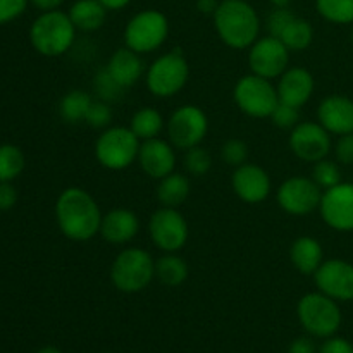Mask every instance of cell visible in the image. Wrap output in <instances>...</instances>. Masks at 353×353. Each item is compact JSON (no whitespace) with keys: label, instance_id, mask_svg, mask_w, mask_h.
I'll use <instances>...</instances> for the list:
<instances>
[{"label":"cell","instance_id":"16","mask_svg":"<svg viewBox=\"0 0 353 353\" xmlns=\"http://www.w3.org/2000/svg\"><path fill=\"white\" fill-rule=\"evenodd\" d=\"M312 278L317 290L336 302L353 300V264L350 262L343 259H327Z\"/></svg>","mask_w":353,"mask_h":353},{"label":"cell","instance_id":"31","mask_svg":"<svg viewBox=\"0 0 353 353\" xmlns=\"http://www.w3.org/2000/svg\"><path fill=\"white\" fill-rule=\"evenodd\" d=\"M323 19L333 24H353V0H316Z\"/></svg>","mask_w":353,"mask_h":353},{"label":"cell","instance_id":"30","mask_svg":"<svg viewBox=\"0 0 353 353\" xmlns=\"http://www.w3.org/2000/svg\"><path fill=\"white\" fill-rule=\"evenodd\" d=\"M26 165L23 150L16 145H0V181H12Z\"/></svg>","mask_w":353,"mask_h":353},{"label":"cell","instance_id":"50","mask_svg":"<svg viewBox=\"0 0 353 353\" xmlns=\"http://www.w3.org/2000/svg\"><path fill=\"white\" fill-rule=\"evenodd\" d=\"M107 353H109V352H107Z\"/></svg>","mask_w":353,"mask_h":353},{"label":"cell","instance_id":"49","mask_svg":"<svg viewBox=\"0 0 353 353\" xmlns=\"http://www.w3.org/2000/svg\"><path fill=\"white\" fill-rule=\"evenodd\" d=\"M352 43H353V24H352Z\"/></svg>","mask_w":353,"mask_h":353},{"label":"cell","instance_id":"36","mask_svg":"<svg viewBox=\"0 0 353 353\" xmlns=\"http://www.w3.org/2000/svg\"><path fill=\"white\" fill-rule=\"evenodd\" d=\"M221 157L230 168H240L248 161V145L240 138H230L221 147Z\"/></svg>","mask_w":353,"mask_h":353},{"label":"cell","instance_id":"2","mask_svg":"<svg viewBox=\"0 0 353 353\" xmlns=\"http://www.w3.org/2000/svg\"><path fill=\"white\" fill-rule=\"evenodd\" d=\"M212 21L219 40L233 50H247L261 37V17L247 0H221Z\"/></svg>","mask_w":353,"mask_h":353},{"label":"cell","instance_id":"48","mask_svg":"<svg viewBox=\"0 0 353 353\" xmlns=\"http://www.w3.org/2000/svg\"><path fill=\"white\" fill-rule=\"evenodd\" d=\"M269 2L274 7H288V3L292 2V0H269Z\"/></svg>","mask_w":353,"mask_h":353},{"label":"cell","instance_id":"38","mask_svg":"<svg viewBox=\"0 0 353 353\" xmlns=\"http://www.w3.org/2000/svg\"><path fill=\"white\" fill-rule=\"evenodd\" d=\"M295 17L293 10H290L288 7H274L271 14L268 16V31L269 34L278 38L283 33V30L286 28V24Z\"/></svg>","mask_w":353,"mask_h":353},{"label":"cell","instance_id":"47","mask_svg":"<svg viewBox=\"0 0 353 353\" xmlns=\"http://www.w3.org/2000/svg\"><path fill=\"white\" fill-rule=\"evenodd\" d=\"M37 353H64V352H62L61 348H57V347H52V345H47V347L40 348V350H38Z\"/></svg>","mask_w":353,"mask_h":353},{"label":"cell","instance_id":"17","mask_svg":"<svg viewBox=\"0 0 353 353\" xmlns=\"http://www.w3.org/2000/svg\"><path fill=\"white\" fill-rule=\"evenodd\" d=\"M231 186L233 192L241 202L257 205L265 202L272 192L271 176L264 168L257 164L245 162L243 165L236 168L231 176Z\"/></svg>","mask_w":353,"mask_h":353},{"label":"cell","instance_id":"14","mask_svg":"<svg viewBox=\"0 0 353 353\" xmlns=\"http://www.w3.org/2000/svg\"><path fill=\"white\" fill-rule=\"evenodd\" d=\"M290 54L292 52L279 38L272 34L259 37V40L248 48L250 72L271 81L278 79L290 68Z\"/></svg>","mask_w":353,"mask_h":353},{"label":"cell","instance_id":"18","mask_svg":"<svg viewBox=\"0 0 353 353\" xmlns=\"http://www.w3.org/2000/svg\"><path fill=\"white\" fill-rule=\"evenodd\" d=\"M138 164L141 171L148 178L159 179L165 178L174 172L176 169V148L171 141L162 138H152V140L141 141L140 152H138Z\"/></svg>","mask_w":353,"mask_h":353},{"label":"cell","instance_id":"19","mask_svg":"<svg viewBox=\"0 0 353 353\" xmlns=\"http://www.w3.org/2000/svg\"><path fill=\"white\" fill-rule=\"evenodd\" d=\"M317 123L331 134L353 133V100L343 95H330L317 107Z\"/></svg>","mask_w":353,"mask_h":353},{"label":"cell","instance_id":"35","mask_svg":"<svg viewBox=\"0 0 353 353\" xmlns=\"http://www.w3.org/2000/svg\"><path fill=\"white\" fill-rule=\"evenodd\" d=\"M112 107L109 102H103V100H93L92 105H90L88 112H86L85 124L86 126L93 128V130H105L112 123Z\"/></svg>","mask_w":353,"mask_h":353},{"label":"cell","instance_id":"27","mask_svg":"<svg viewBox=\"0 0 353 353\" xmlns=\"http://www.w3.org/2000/svg\"><path fill=\"white\" fill-rule=\"evenodd\" d=\"M165 128V121L162 114L154 107H141L131 116L130 130L138 137V140H152L159 138Z\"/></svg>","mask_w":353,"mask_h":353},{"label":"cell","instance_id":"22","mask_svg":"<svg viewBox=\"0 0 353 353\" xmlns=\"http://www.w3.org/2000/svg\"><path fill=\"white\" fill-rule=\"evenodd\" d=\"M105 68L107 71L112 74V78L116 79L124 90L137 85V83L143 78L145 72H147L141 55L137 54L134 50H131V48H128L126 45L117 48V50L110 55Z\"/></svg>","mask_w":353,"mask_h":353},{"label":"cell","instance_id":"25","mask_svg":"<svg viewBox=\"0 0 353 353\" xmlns=\"http://www.w3.org/2000/svg\"><path fill=\"white\" fill-rule=\"evenodd\" d=\"M190 192H192V186H190L188 176L174 171L165 176V178L159 179L157 200L161 207L179 209L188 200Z\"/></svg>","mask_w":353,"mask_h":353},{"label":"cell","instance_id":"15","mask_svg":"<svg viewBox=\"0 0 353 353\" xmlns=\"http://www.w3.org/2000/svg\"><path fill=\"white\" fill-rule=\"evenodd\" d=\"M319 214L324 224L340 233L353 231V183L341 181L323 190Z\"/></svg>","mask_w":353,"mask_h":353},{"label":"cell","instance_id":"42","mask_svg":"<svg viewBox=\"0 0 353 353\" xmlns=\"http://www.w3.org/2000/svg\"><path fill=\"white\" fill-rule=\"evenodd\" d=\"M17 192L10 181H0V210H9L16 205Z\"/></svg>","mask_w":353,"mask_h":353},{"label":"cell","instance_id":"45","mask_svg":"<svg viewBox=\"0 0 353 353\" xmlns=\"http://www.w3.org/2000/svg\"><path fill=\"white\" fill-rule=\"evenodd\" d=\"M37 9L48 12V10H57L64 3V0H30Z\"/></svg>","mask_w":353,"mask_h":353},{"label":"cell","instance_id":"4","mask_svg":"<svg viewBox=\"0 0 353 353\" xmlns=\"http://www.w3.org/2000/svg\"><path fill=\"white\" fill-rule=\"evenodd\" d=\"M110 281L123 293H140L155 279V259L138 247L123 248L110 265Z\"/></svg>","mask_w":353,"mask_h":353},{"label":"cell","instance_id":"40","mask_svg":"<svg viewBox=\"0 0 353 353\" xmlns=\"http://www.w3.org/2000/svg\"><path fill=\"white\" fill-rule=\"evenodd\" d=\"M30 0H0V24H6L19 17L26 10Z\"/></svg>","mask_w":353,"mask_h":353},{"label":"cell","instance_id":"34","mask_svg":"<svg viewBox=\"0 0 353 353\" xmlns=\"http://www.w3.org/2000/svg\"><path fill=\"white\" fill-rule=\"evenodd\" d=\"M183 165L185 171L192 176H205L212 168V155L209 150L203 147H193L185 152V159H183Z\"/></svg>","mask_w":353,"mask_h":353},{"label":"cell","instance_id":"8","mask_svg":"<svg viewBox=\"0 0 353 353\" xmlns=\"http://www.w3.org/2000/svg\"><path fill=\"white\" fill-rule=\"evenodd\" d=\"M124 45L145 55L159 50L169 37V19L157 9H145L134 14L124 28Z\"/></svg>","mask_w":353,"mask_h":353},{"label":"cell","instance_id":"7","mask_svg":"<svg viewBox=\"0 0 353 353\" xmlns=\"http://www.w3.org/2000/svg\"><path fill=\"white\" fill-rule=\"evenodd\" d=\"M141 141L130 126H109L95 141V159L109 171H124L138 161Z\"/></svg>","mask_w":353,"mask_h":353},{"label":"cell","instance_id":"12","mask_svg":"<svg viewBox=\"0 0 353 353\" xmlns=\"http://www.w3.org/2000/svg\"><path fill=\"white\" fill-rule=\"evenodd\" d=\"M148 234H150L152 243L164 254L179 252L188 241V221L179 212V209L161 207L150 216Z\"/></svg>","mask_w":353,"mask_h":353},{"label":"cell","instance_id":"1","mask_svg":"<svg viewBox=\"0 0 353 353\" xmlns=\"http://www.w3.org/2000/svg\"><path fill=\"white\" fill-rule=\"evenodd\" d=\"M102 210L92 193L79 186L62 190L55 202V219L61 233L71 241H88L100 233Z\"/></svg>","mask_w":353,"mask_h":353},{"label":"cell","instance_id":"33","mask_svg":"<svg viewBox=\"0 0 353 353\" xmlns=\"http://www.w3.org/2000/svg\"><path fill=\"white\" fill-rule=\"evenodd\" d=\"M310 178L317 183L321 190H327L336 186L338 183H341V171L340 164L336 161H331V159H323V161L316 162L312 168V176Z\"/></svg>","mask_w":353,"mask_h":353},{"label":"cell","instance_id":"5","mask_svg":"<svg viewBox=\"0 0 353 353\" xmlns=\"http://www.w3.org/2000/svg\"><path fill=\"white\" fill-rule=\"evenodd\" d=\"M340 302L331 296L324 295L319 290L307 293L296 303V317L299 323L310 336L316 338H331L340 331L343 323Z\"/></svg>","mask_w":353,"mask_h":353},{"label":"cell","instance_id":"28","mask_svg":"<svg viewBox=\"0 0 353 353\" xmlns=\"http://www.w3.org/2000/svg\"><path fill=\"white\" fill-rule=\"evenodd\" d=\"M92 102L93 99L88 92H83V90H71V92H68L61 99V103H59V114H61L62 121L68 124L85 123L86 112H88Z\"/></svg>","mask_w":353,"mask_h":353},{"label":"cell","instance_id":"9","mask_svg":"<svg viewBox=\"0 0 353 353\" xmlns=\"http://www.w3.org/2000/svg\"><path fill=\"white\" fill-rule=\"evenodd\" d=\"M233 100L245 116L254 119H269L279 103V95L271 79L250 72L236 81L233 88Z\"/></svg>","mask_w":353,"mask_h":353},{"label":"cell","instance_id":"46","mask_svg":"<svg viewBox=\"0 0 353 353\" xmlns=\"http://www.w3.org/2000/svg\"><path fill=\"white\" fill-rule=\"evenodd\" d=\"M107 10H121L131 2V0H99Z\"/></svg>","mask_w":353,"mask_h":353},{"label":"cell","instance_id":"39","mask_svg":"<svg viewBox=\"0 0 353 353\" xmlns=\"http://www.w3.org/2000/svg\"><path fill=\"white\" fill-rule=\"evenodd\" d=\"M334 155H336L338 164L353 165V133L338 137L336 145H334Z\"/></svg>","mask_w":353,"mask_h":353},{"label":"cell","instance_id":"6","mask_svg":"<svg viewBox=\"0 0 353 353\" xmlns=\"http://www.w3.org/2000/svg\"><path fill=\"white\" fill-rule=\"evenodd\" d=\"M190 79V64L179 48L159 55L147 68L145 83L148 92L157 99H172L186 86Z\"/></svg>","mask_w":353,"mask_h":353},{"label":"cell","instance_id":"13","mask_svg":"<svg viewBox=\"0 0 353 353\" xmlns=\"http://www.w3.org/2000/svg\"><path fill=\"white\" fill-rule=\"evenodd\" d=\"M288 145L296 159L309 164L323 161L333 150L331 133L314 121H300L290 131Z\"/></svg>","mask_w":353,"mask_h":353},{"label":"cell","instance_id":"10","mask_svg":"<svg viewBox=\"0 0 353 353\" xmlns=\"http://www.w3.org/2000/svg\"><path fill=\"white\" fill-rule=\"evenodd\" d=\"M165 130L174 148L186 152L188 148L199 147L205 140L209 133V117L202 107L186 103L169 116Z\"/></svg>","mask_w":353,"mask_h":353},{"label":"cell","instance_id":"44","mask_svg":"<svg viewBox=\"0 0 353 353\" xmlns=\"http://www.w3.org/2000/svg\"><path fill=\"white\" fill-rule=\"evenodd\" d=\"M221 0H196V9L199 12L207 14V16H214V12L219 7Z\"/></svg>","mask_w":353,"mask_h":353},{"label":"cell","instance_id":"11","mask_svg":"<svg viewBox=\"0 0 353 353\" xmlns=\"http://www.w3.org/2000/svg\"><path fill=\"white\" fill-rule=\"evenodd\" d=\"M323 190L312 178L292 176L276 190V202L279 209L293 217H303L319 210Z\"/></svg>","mask_w":353,"mask_h":353},{"label":"cell","instance_id":"26","mask_svg":"<svg viewBox=\"0 0 353 353\" xmlns=\"http://www.w3.org/2000/svg\"><path fill=\"white\" fill-rule=\"evenodd\" d=\"M190 268L185 259L178 255V252L162 254L155 259V279L169 288L181 286L188 279Z\"/></svg>","mask_w":353,"mask_h":353},{"label":"cell","instance_id":"3","mask_svg":"<svg viewBox=\"0 0 353 353\" xmlns=\"http://www.w3.org/2000/svg\"><path fill=\"white\" fill-rule=\"evenodd\" d=\"M76 26L68 12L48 10L34 19L30 30V40L34 50L45 57H61L71 50L76 41Z\"/></svg>","mask_w":353,"mask_h":353},{"label":"cell","instance_id":"20","mask_svg":"<svg viewBox=\"0 0 353 353\" xmlns=\"http://www.w3.org/2000/svg\"><path fill=\"white\" fill-rule=\"evenodd\" d=\"M279 102L293 107H303L314 95L316 79L312 72L305 68H288L278 78Z\"/></svg>","mask_w":353,"mask_h":353},{"label":"cell","instance_id":"43","mask_svg":"<svg viewBox=\"0 0 353 353\" xmlns=\"http://www.w3.org/2000/svg\"><path fill=\"white\" fill-rule=\"evenodd\" d=\"M288 353H319V350L316 348L312 338L300 336L292 341V345L288 347Z\"/></svg>","mask_w":353,"mask_h":353},{"label":"cell","instance_id":"23","mask_svg":"<svg viewBox=\"0 0 353 353\" xmlns=\"http://www.w3.org/2000/svg\"><path fill=\"white\" fill-rule=\"evenodd\" d=\"M290 262L303 276H314V272L324 262V250L319 240L312 236H299L290 245Z\"/></svg>","mask_w":353,"mask_h":353},{"label":"cell","instance_id":"41","mask_svg":"<svg viewBox=\"0 0 353 353\" xmlns=\"http://www.w3.org/2000/svg\"><path fill=\"white\" fill-rule=\"evenodd\" d=\"M319 353H353V345L345 338L331 336L321 345Z\"/></svg>","mask_w":353,"mask_h":353},{"label":"cell","instance_id":"21","mask_svg":"<svg viewBox=\"0 0 353 353\" xmlns=\"http://www.w3.org/2000/svg\"><path fill=\"white\" fill-rule=\"evenodd\" d=\"M140 231V219L137 214L130 209H117L109 210L102 216L100 223V236L110 245H126L133 240Z\"/></svg>","mask_w":353,"mask_h":353},{"label":"cell","instance_id":"24","mask_svg":"<svg viewBox=\"0 0 353 353\" xmlns=\"http://www.w3.org/2000/svg\"><path fill=\"white\" fill-rule=\"evenodd\" d=\"M107 12L109 10L99 0H76L68 10L76 30L85 31V33L100 30L105 23Z\"/></svg>","mask_w":353,"mask_h":353},{"label":"cell","instance_id":"29","mask_svg":"<svg viewBox=\"0 0 353 353\" xmlns=\"http://www.w3.org/2000/svg\"><path fill=\"white\" fill-rule=\"evenodd\" d=\"M278 38L288 47L290 52L307 50L314 41V26L310 21L295 16Z\"/></svg>","mask_w":353,"mask_h":353},{"label":"cell","instance_id":"32","mask_svg":"<svg viewBox=\"0 0 353 353\" xmlns=\"http://www.w3.org/2000/svg\"><path fill=\"white\" fill-rule=\"evenodd\" d=\"M93 92H95L99 100L112 103L123 97L124 88L112 78V74L107 71V68H102L93 76Z\"/></svg>","mask_w":353,"mask_h":353},{"label":"cell","instance_id":"37","mask_svg":"<svg viewBox=\"0 0 353 353\" xmlns=\"http://www.w3.org/2000/svg\"><path fill=\"white\" fill-rule=\"evenodd\" d=\"M269 119L272 121L276 128L279 130H290L292 131L296 124L300 123V109L299 107L288 105L285 102H279L276 105V109L272 110L271 117Z\"/></svg>","mask_w":353,"mask_h":353}]
</instances>
